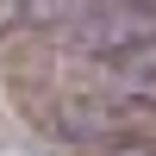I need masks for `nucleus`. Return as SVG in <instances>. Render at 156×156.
I'll list each match as a JSON object with an SVG mask.
<instances>
[{
  "label": "nucleus",
  "instance_id": "1",
  "mask_svg": "<svg viewBox=\"0 0 156 156\" xmlns=\"http://www.w3.org/2000/svg\"><path fill=\"white\" fill-rule=\"evenodd\" d=\"M75 44L112 94L156 106V25L144 12H94V19H81Z\"/></svg>",
  "mask_w": 156,
  "mask_h": 156
}]
</instances>
